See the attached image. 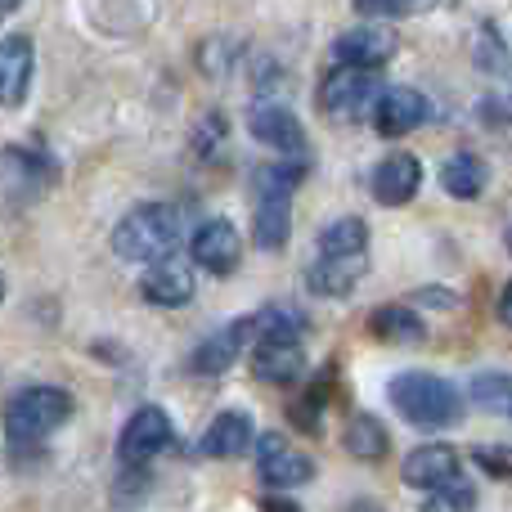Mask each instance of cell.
<instances>
[{
	"instance_id": "cell-28",
	"label": "cell",
	"mask_w": 512,
	"mask_h": 512,
	"mask_svg": "<svg viewBox=\"0 0 512 512\" xmlns=\"http://www.w3.org/2000/svg\"><path fill=\"white\" fill-rule=\"evenodd\" d=\"M360 14H373V18H396V14H414L409 0H355Z\"/></svg>"
},
{
	"instance_id": "cell-32",
	"label": "cell",
	"mask_w": 512,
	"mask_h": 512,
	"mask_svg": "<svg viewBox=\"0 0 512 512\" xmlns=\"http://www.w3.org/2000/svg\"><path fill=\"white\" fill-rule=\"evenodd\" d=\"M18 9V0H5V5H0V14H14Z\"/></svg>"
},
{
	"instance_id": "cell-9",
	"label": "cell",
	"mask_w": 512,
	"mask_h": 512,
	"mask_svg": "<svg viewBox=\"0 0 512 512\" xmlns=\"http://www.w3.org/2000/svg\"><path fill=\"white\" fill-rule=\"evenodd\" d=\"M252 373L261 382H274V387L297 382L301 373H306V351H301V337H256Z\"/></svg>"
},
{
	"instance_id": "cell-30",
	"label": "cell",
	"mask_w": 512,
	"mask_h": 512,
	"mask_svg": "<svg viewBox=\"0 0 512 512\" xmlns=\"http://www.w3.org/2000/svg\"><path fill=\"white\" fill-rule=\"evenodd\" d=\"M499 319L512 328V283H504V297H499Z\"/></svg>"
},
{
	"instance_id": "cell-13",
	"label": "cell",
	"mask_w": 512,
	"mask_h": 512,
	"mask_svg": "<svg viewBox=\"0 0 512 512\" xmlns=\"http://www.w3.org/2000/svg\"><path fill=\"white\" fill-rule=\"evenodd\" d=\"M248 131H252V140L270 144L279 153H306V131H301V122L292 117L288 104H270V99L252 104Z\"/></svg>"
},
{
	"instance_id": "cell-3",
	"label": "cell",
	"mask_w": 512,
	"mask_h": 512,
	"mask_svg": "<svg viewBox=\"0 0 512 512\" xmlns=\"http://www.w3.org/2000/svg\"><path fill=\"white\" fill-rule=\"evenodd\" d=\"M387 396H391V405L400 409V418L423 427V432L459 423V414H463L459 391L445 378H432V373H400V378H391Z\"/></svg>"
},
{
	"instance_id": "cell-31",
	"label": "cell",
	"mask_w": 512,
	"mask_h": 512,
	"mask_svg": "<svg viewBox=\"0 0 512 512\" xmlns=\"http://www.w3.org/2000/svg\"><path fill=\"white\" fill-rule=\"evenodd\" d=\"M436 5V0H409V9H414V14H418V9H432Z\"/></svg>"
},
{
	"instance_id": "cell-5",
	"label": "cell",
	"mask_w": 512,
	"mask_h": 512,
	"mask_svg": "<svg viewBox=\"0 0 512 512\" xmlns=\"http://www.w3.org/2000/svg\"><path fill=\"white\" fill-rule=\"evenodd\" d=\"M378 99H382L378 68H364V63H337L324 77V86H319V108L333 122H355L360 113L378 108Z\"/></svg>"
},
{
	"instance_id": "cell-15",
	"label": "cell",
	"mask_w": 512,
	"mask_h": 512,
	"mask_svg": "<svg viewBox=\"0 0 512 512\" xmlns=\"http://www.w3.org/2000/svg\"><path fill=\"white\" fill-rule=\"evenodd\" d=\"M248 333H256L252 319H234L230 328H221L216 337H207V342L198 346L194 360H189V369L203 373V378H221V373L243 355V342H248Z\"/></svg>"
},
{
	"instance_id": "cell-25",
	"label": "cell",
	"mask_w": 512,
	"mask_h": 512,
	"mask_svg": "<svg viewBox=\"0 0 512 512\" xmlns=\"http://www.w3.org/2000/svg\"><path fill=\"white\" fill-rule=\"evenodd\" d=\"M252 324H256V337H301L306 319L292 306H265L261 315H252Z\"/></svg>"
},
{
	"instance_id": "cell-14",
	"label": "cell",
	"mask_w": 512,
	"mask_h": 512,
	"mask_svg": "<svg viewBox=\"0 0 512 512\" xmlns=\"http://www.w3.org/2000/svg\"><path fill=\"white\" fill-rule=\"evenodd\" d=\"M360 279H364V252H319V261L306 274L310 292H319V297H346Z\"/></svg>"
},
{
	"instance_id": "cell-26",
	"label": "cell",
	"mask_w": 512,
	"mask_h": 512,
	"mask_svg": "<svg viewBox=\"0 0 512 512\" xmlns=\"http://www.w3.org/2000/svg\"><path fill=\"white\" fill-rule=\"evenodd\" d=\"M427 504L432 508H472L477 504V490L468 486V481H445V486H436V490H427Z\"/></svg>"
},
{
	"instance_id": "cell-23",
	"label": "cell",
	"mask_w": 512,
	"mask_h": 512,
	"mask_svg": "<svg viewBox=\"0 0 512 512\" xmlns=\"http://www.w3.org/2000/svg\"><path fill=\"white\" fill-rule=\"evenodd\" d=\"M369 248V225L360 216H337L319 230V252H364Z\"/></svg>"
},
{
	"instance_id": "cell-1",
	"label": "cell",
	"mask_w": 512,
	"mask_h": 512,
	"mask_svg": "<svg viewBox=\"0 0 512 512\" xmlns=\"http://www.w3.org/2000/svg\"><path fill=\"white\" fill-rule=\"evenodd\" d=\"M180 248V212L167 203H144L135 212H126L113 230V252L131 265L162 261Z\"/></svg>"
},
{
	"instance_id": "cell-10",
	"label": "cell",
	"mask_w": 512,
	"mask_h": 512,
	"mask_svg": "<svg viewBox=\"0 0 512 512\" xmlns=\"http://www.w3.org/2000/svg\"><path fill=\"white\" fill-rule=\"evenodd\" d=\"M369 189L382 207H405V203H414V194L423 189V167H418L414 153H391V158H382L378 167H373Z\"/></svg>"
},
{
	"instance_id": "cell-7",
	"label": "cell",
	"mask_w": 512,
	"mask_h": 512,
	"mask_svg": "<svg viewBox=\"0 0 512 512\" xmlns=\"http://www.w3.org/2000/svg\"><path fill=\"white\" fill-rule=\"evenodd\" d=\"M256 468H261V481L265 486H306L315 477V463L306 459L301 450H292L279 432H265L256 436Z\"/></svg>"
},
{
	"instance_id": "cell-22",
	"label": "cell",
	"mask_w": 512,
	"mask_h": 512,
	"mask_svg": "<svg viewBox=\"0 0 512 512\" xmlns=\"http://www.w3.org/2000/svg\"><path fill=\"white\" fill-rule=\"evenodd\" d=\"M342 445H346V454H355L360 463H378L382 454H387V427L369 414H355L342 432Z\"/></svg>"
},
{
	"instance_id": "cell-21",
	"label": "cell",
	"mask_w": 512,
	"mask_h": 512,
	"mask_svg": "<svg viewBox=\"0 0 512 512\" xmlns=\"http://www.w3.org/2000/svg\"><path fill=\"white\" fill-rule=\"evenodd\" d=\"M369 333L378 337V342H400V346H409V342H423V333H427V324L414 315L409 306H378L369 315Z\"/></svg>"
},
{
	"instance_id": "cell-6",
	"label": "cell",
	"mask_w": 512,
	"mask_h": 512,
	"mask_svg": "<svg viewBox=\"0 0 512 512\" xmlns=\"http://www.w3.org/2000/svg\"><path fill=\"white\" fill-rule=\"evenodd\" d=\"M176 441V432H171V418L162 414L158 405H144L131 414V423L122 427V441H117V459L126 463V468H149L153 459H158L167 445Z\"/></svg>"
},
{
	"instance_id": "cell-8",
	"label": "cell",
	"mask_w": 512,
	"mask_h": 512,
	"mask_svg": "<svg viewBox=\"0 0 512 512\" xmlns=\"http://www.w3.org/2000/svg\"><path fill=\"white\" fill-rule=\"evenodd\" d=\"M140 292L144 301H153V306H189L194 301V270H189V261H180L176 252L162 256V261H153L149 270H144L140 279Z\"/></svg>"
},
{
	"instance_id": "cell-16",
	"label": "cell",
	"mask_w": 512,
	"mask_h": 512,
	"mask_svg": "<svg viewBox=\"0 0 512 512\" xmlns=\"http://www.w3.org/2000/svg\"><path fill=\"white\" fill-rule=\"evenodd\" d=\"M32 72H36L32 41H27V36H5V41H0V99H5V108L23 104Z\"/></svg>"
},
{
	"instance_id": "cell-12",
	"label": "cell",
	"mask_w": 512,
	"mask_h": 512,
	"mask_svg": "<svg viewBox=\"0 0 512 512\" xmlns=\"http://www.w3.org/2000/svg\"><path fill=\"white\" fill-rule=\"evenodd\" d=\"M427 117H432V104H427V95H418V90H409V86L382 90L378 108H373V126H378V135H387V140L418 131Z\"/></svg>"
},
{
	"instance_id": "cell-20",
	"label": "cell",
	"mask_w": 512,
	"mask_h": 512,
	"mask_svg": "<svg viewBox=\"0 0 512 512\" xmlns=\"http://www.w3.org/2000/svg\"><path fill=\"white\" fill-rule=\"evenodd\" d=\"M441 189L450 198H481V189H486V162L477 153H450L441 167Z\"/></svg>"
},
{
	"instance_id": "cell-17",
	"label": "cell",
	"mask_w": 512,
	"mask_h": 512,
	"mask_svg": "<svg viewBox=\"0 0 512 512\" xmlns=\"http://www.w3.org/2000/svg\"><path fill=\"white\" fill-rule=\"evenodd\" d=\"M400 477H405V486H414V490H436V486L459 477V454H454L450 445H418V450L405 459Z\"/></svg>"
},
{
	"instance_id": "cell-19",
	"label": "cell",
	"mask_w": 512,
	"mask_h": 512,
	"mask_svg": "<svg viewBox=\"0 0 512 512\" xmlns=\"http://www.w3.org/2000/svg\"><path fill=\"white\" fill-rule=\"evenodd\" d=\"M252 418L230 409V414H216L212 427L203 432V454L207 459H243L252 450Z\"/></svg>"
},
{
	"instance_id": "cell-33",
	"label": "cell",
	"mask_w": 512,
	"mask_h": 512,
	"mask_svg": "<svg viewBox=\"0 0 512 512\" xmlns=\"http://www.w3.org/2000/svg\"><path fill=\"white\" fill-rule=\"evenodd\" d=\"M508 252H512V225H508Z\"/></svg>"
},
{
	"instance_id": "cell-24",
	"label": "cell",
	"mask_w": 512,
	"mask_h": 512,
	"mask_svg": "<svg viewBox=\"0 0 512 512\" xmlns=\"http://www.w3.org/2000/svg\"><path fill=\"white\" fill-rule=\"evenodd\" d=\"M468 396H472V405H481V409H495V414L508 409L512 414V378L508 373H477Z\"/></svg>"
},
{
	"instance_id": "cell-4",
	"label": "cell",
	"mask_w": 512,
	"mask_h": 512,
	"mask_svg": "<svg viewBox=\"0 0 512 512\" xmlns=\"http://www.w3.org/2000/svg\"><path fill=\"white\" fill-rule=\"evenodd\" d=\"M72 418V396L59 387H27L9 400L5 409V432L14 445H36L50 432H59Z\"/></svg>"
},
{
	"instance_id": "cell-18",
	"label": "cell",
	"mask_w": 512,
	"mask_h": 512,
	"mask_svg": "<svg viewBox=\"0 0 512 512\" xmlns=\"http://www.w3.org/2000/svg\"><path fill=\"white\" fill-rule=\"evenodd\" d=\"M337 63H364V68H382V63L396 54V36L387 27H351V32L337 36L333 45Z\"/></svg>"
},
{
	"instance_id": "cell-29",
	"label": "cell",
	"mask_w": 512,
	"mask_h": 512,
	"mask_svg": "<svg viewBox=\"0 0 512 512\" xmlns=\"http://www.w3.org/2000/svg\"><path fill=\"white\" fill-rule=\"evenodd\" d=\"M414 297L423 301V306H445V310L454 306V292H445V288H423V292H414Z\"/></svg>"
},
{
	"instance_id": "cell-27",
	"label": "cell",
	"mask_w": 512,
	"mask_h": 512,
	"mask_svg": "<svg viewBox=\"0 0 512 512\" xmlns=\"http://www.w3.org/2000/svg\"><path fill=\"white\" fill-rule=\"evenodd\" d=\"M477 468H486L490 477H508L512 481V450H477L472 454Z\"/></svg>"
},
{
	"instance_id": "cell-11",
	"label": "cell",
	"mask_w": 512,
	"mask_h": 512,
	"mask_svg": "<svg viewBox=\"0 0 512 512\" xmlns=\"http://www.w3.org/2000/svg\"><path fill=\"white\" fill-rule=\"evenodd\" d=\"M189 256L212 274H234V265H239V256H243V239L225 216H216V221L198 225L194 243H189Z\"/></svg>"
},
{
	"instance_id": "cell-2",
	"label": "cell",
	"mask_w": 512,
	"mask_h": 512,
	"mask_svg": "<svg viewBox=\"0 0 512 512\" xmlns=\"http://www.w3.org/2000/svg\"><path fill=\"white\" fill-rule=\"evenodd\" d=\"M292 185H297V171L288 167H265L252 171V234L256 248L279 252L292 234Z\"/></svg>"
}]
</instances>
